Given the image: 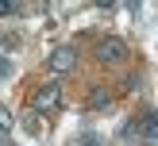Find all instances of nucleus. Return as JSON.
Returning <instances> with one entry per match:
<instances>
[{
  "mask_svg": "<svg viewBox=\"0 0 158 146\" xmlns=\"http://www.w3.org/2000/svg\"><path fill=\"white\" fill-rule=\"evenodd\" d=\"M127 42L123 38H100L97 42V58L104 61V65H120V61H127Z\"/></svg>",
  "mask_w": 158,
  "mask_h": 146,
  "instance_id": "f257e3e1",
  "label": "nucleus"
},
{
  "mask_svg": "<svg viewBox=\"0 0 158 146\" xmlns=\"http://www.w3.org/2000/svg\"><path fill=\"white\" fill-rule=\"evenodd\" d=\"M58 104H62V85H43V89L35 92V115L54 112Z\"/></svg>",
  "mask_w": 158,
  "mask_h": 146,
  "instance_id": "f03ea898",
  "label": "nucleus"
},
{
  "mask_svg": "<svg viewBox=\"0 0 158 146\" xmlns=\"http://www.w3.org/2000/svg\"><path fill=\"white\" fill-rule=\"evenodd\" d=\"M73 65H77V50H69V46H58V50L46 58V69H50V73H69Z\"/></svg>",
  "mask_w": 158,
  "mask_h": 146,
  "instance_id": "7ed1b4c3",
  "label": "nucleus"
},
{
  "mask_svg": "<svg viewBox=\"0 0 158 146\" xmlns=\"http://www.w3.org/2000/svg\"><path fill=\"white\" fill-rule=\"evenodd\" d=\"M139 131H143V138H158V112H147L143 123H139Z\"/></svg>",
  "mask_w": 158,
  "mask_h": 146,
  "instance_id": "20e7f679",
  "label": "nucleus"
},
{
  "mask_svg": "<svg viewBox=\"0 0 158 146\" xmlns=\"http://www.w3.org/2000/svg\"><path fill=\"white\" fill-rule=\"evenodd\" d=\"M12 123H15V115H12V112H8V108H4V104H0V131H8V127H12Z\"/></svg>",
  "mask_w": 158,
  "mask_h": 146,
  "instance_id": "39448f33",
  "label": "nucleus"
},
{
  "mask_svg": "<svg viewBox=\"0 0 158 146\" xmlns=\"http://www.w3.org/2000/svg\"><path fill=\"white\" fill-rule=\"evenodd\" d=\"M108 100H112V96H108V92H100V89H97V92H93V100H89V104H93V108H104Z\"/></svg>",
  "mask_w": 158,
  "mask_h": 146,
  "instance_id": "423d86ee",
  "label": "nucleus"
},
{
  "mask_svg": "<svg viewBox=\"0 0 158 146\" xmlns=\"http://www.w3.org/2000/svg\"><path fill=\"white\" fill-rule=\"evenodd\" d=\"M23 127H27V131H31V135H39V131H43V127H39V119H35V112H31V115H27V119H23Z\"/></svg>",
  "mask_w": 158,
  "mask_h": 146,
  "instance_id": "0eeeda50",
  "label": "nucleus"
},
{
  "mask_svg": "<svg viewBox=\"0 0 158 146\" xmlns=\"http://www.w3.org/2000/svg\"><path fill=\"white\" fill-rule=\"evenodd\" d=\"M15 12V4H4V0H0V19H4V15H12Z\"/></svg>",
  "mask_w": 158,
  "mask_h": 146,
  "instance_id": "6e6552de",
  "label": "nucleus"
},
{
  "mask_svg": "<svg viewBox=\"0 0 158 146\" xmlns=\"http://www.w3.org/2000/svg\"><path fill=\"white\" fill-rule=\"evenodd\" d=\"M81 146H104V142H97V138H85V142Z\"/></svg>",
  "mask_w": 158,
  "mask_h": 146,
  "instance_id": "1a4fd4ad",
  "label": "nucleus"
}]
</instances>
